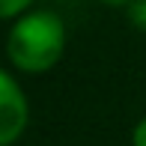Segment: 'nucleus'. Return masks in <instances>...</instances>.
Masks as SVG:
<instances>
[{
  "label": "nucleus",
  "instance_id": "3",
  "mask_svg": "<svg viewBox=\"0 0 146 146\" xmlns=\"http://www.w3.org/2000/svg\"><path fill=\"white\" fill-rule=\"evenodd\" d=\"M128 15H131V24H134V27L146 30V0H131Z\"/></svg>",
  "mask_w": 146,
  "mask_h": 146
},
{
  "label": "nucleus",
  "instance_id": "5",
  "mask_svg": "<svg viewBox=\"0 0 146 146\" xmlns=\"http://www.w3.org/2000/svg\"><path fill=\"white\" fill-rule=\"evenodd\" d=\"M131 143L134 146H146V119H140L134 128V134H131Z\"/></svg>",
  "mask_w": 146,
  "mask_h": 146
},
{
  "label": "nucleus",
  "instance_id": "1",
  "mask_svg": "<svg viewBox=\"0 0 146 146\" xmlns=\"http://www.w3.org/2000/svg\"><path fill=\"white\" fill-rule=\"evenodd\" d=\"M66 27L51 12H30L9 33V60L21 72H48L63 57Z\"/></svg>",
  "mask_w": 146,
  "mask_h": 146
},
{
  "label": "nucleus",
  "instance_id": "4",
  "mask_svg": "<svg viewBox=\"0 0 146 146\" xmlns=\"http://www.w3.org/2000/svg\"><path fill=\"white\" fill-rule=\"evenodd\" d=\"M24 6H30V0H0V18H12V15H18Z\"/></svg>",
  "mask_w": 146,
  "mask_h": 146
},
{
  "label": "nucleus",
  "instance_id": "2",
  "mask_svg": "<svg viewBox=\"0 0 146 146\" xmlns=\"http://www.w3.org/2000/svg\"><path fill=\"white\" fill-rule=\"evenodd\" d=\"M27 125V98L21 87L0 69V146L18 140Z\"/></svg>",
  "mask_w": 146,
  "mask_h": 146
},
{
  "label": "nucleus",
  "instance_id": "6",
  "mask_svg": "<svg viewBox=\"0 0 146 146\" xmlns=\"http://www.w3.org/2000/svg\"><path fill=\"white\" fill-rule=\"evenodd\" d=\"M104 3H110V6H122V3H131V0H104Z\"/></svg>",
  "mask_w": 146,
  "mask_h": 146
}]
</instances>
